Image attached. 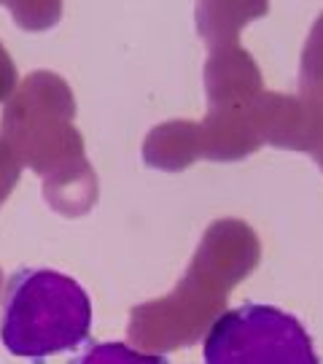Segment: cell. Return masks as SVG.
I'll use <instances>...</instances> for the list:
<instances>
[{"label":"cell","mask_w":323,"mask_h":364,"mask_svg":"<svg viewBox=\"0 0 323 364\" xmlns=\"http://www.w3.org/2000/svg\"><path fill=\"white\" fill-rule=\"evenodd\" d=\"M89 335L92 299L76 278L49 267H19L6 278L0 343L11 356L46 364L76 353Z\"/></svg>","instance_id":"6da1fadb"},{"label":"cell","mask_w":323,"mask_h":364,"mask_svg":"<svg viewBox=\"0 0 323 364\" xmlns=\"http://www.w3.org/2000/svg\"><path fill=\"white\" fill-rule=\"evenodd\" d=\"M202 364H321V356L294 313L246 302L210 321L202 338Z\"/></svg>","instance_id":"7a4b0ae2"},{"label":"cell","mask_w":323,"mask_h":364,"mask_svg":"<svg viewBox=\"0 0 323 364\" xmlns=\"http://www.w3.org/2000/svg\"><path fill=\"white\" fill-rule=\"evenodd\" d=\"M65 364H170L162 353H146L121 340H89Z\"/></svg>","instance_id":"3957f363"}]
</instances>
